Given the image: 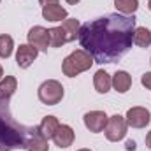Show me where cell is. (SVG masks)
<instances>
[{"label":"cell","instance_id":"obj_1","mask_svg":"<svg viewBox=\"0 0 151 151\" xmlns=\"http://www.w3.org/2000/svg\"><path fill=\"white\" fill-rule=\"evenodd\" d=\"M134 32V16L114 12L81 25L79 42L97 63H114L132 47Z\"/></svg>","mask_w":151,"mask_h":151},{"label":"cell","instance_id":"obj_2","mask_svg":"<svg viewBox=\"0 0 151 151\" xmlns=\"http://www.w3.org/2000/svg\"><path fill=\"white\" fill-rule=\"evenodd\" d=\"M35 127H25L14 121L9 113V102H0V146L5 150H27V142Z\"/></svg>","mask_w":151,"mask_h":151},{"label":"cell","instance_id":"obj_3","mask_svg":"<svg viewBox=\"0 0 151 151\" xmlns=\"http://www.w3.org/2000/svg\"><path fill=\"white\" fill-rule=\"evenodd\" d=\"M93 63H95V60H93V56H91L88 51H84V49H76V51H72V53L63 60L62 70H63V74L67 76V77H76V76H79L81 72L90 70Z\"/></svg>","mask_w":151,"mask_h":151},{"label":"cell","instance_id":"obj_4","mask_svg":"<svg viewBox=\"0 0 151 151\" xmlns=\"http://www.w3.org/2000/svg\"><path fill=\"white\" fill-rule=\"evenodd\" d=\"M63 86H62V83L60 81H56V79H47V81H44L40 86H39V100L42 102V104H46V106H56V104H60L62 102V99H63Z\"/></svg>","mask_w":151,"mask_h":151},{"label":"cell","instance_id":"obj_5","mask_svg":"<svg viewBox=\"0 0 151 151\" xmlns=\"http://www.w3.org/2000/svg\"><path fill=\"white\" fill-rule=\"evenodd\" d=\"M127 130H128V125H127V119L119 114H113L109 116L107 119V125L104 128V134H106V139L111 141V142H119L121 139H125L127 135Z\"/></svg>","mask_w":151,"mask_h":151},{"label":"cell","instance_id":"obj_6","mask_svg":"<svg viewBox=\"0 0 151 151\" xmlns=\"http://www.w3.org/2000/svg\"><path fill=\"white\" fill-rule=\"evenodd\" d=\"M127 125L132 127V128H144L148 127L151 121V113L146 107H141V106H135V107H130L127 111Z\"/></svg>","mask_w":151,"mask_h":151},{"label":"cell","instance_id":"obj_7","mask_svg":"<svg viewBox=\"0 0 151 151\" xmlns=\"http://www.w3.org/2000/svg\"><path fill=\"white\" fill-rule=\"evenodd\" d=\"M107 119L109 116L104 113V111H90L83 116V121H84V127L93 132V134H100L104 132L106 125H107Z\"/></svg>","mask_w":151,"mask_h":151},{"label":"cell","instance_id":"obj_8","mask_svg":"<svg viewBox=\"0 0 151 151\" xmlns=\"http://www.w3.org/2000/svg\"><path fill=\"white\" fill-rule=\"evenodd\" d=\"M28 44L37 51H47L49 47V32L44 27H32L28 32Z\"/></svg>","mask_w":151,"mask_h":151},{"label":"cell","instance_id":"obj_9","mask_svg":"<svg viewBox=\"0 0 151 151\" xmlns=\"http://www.w3.org/2000/svg\"><path fill=\"white\" fill-rule=\"evenodd\" d=\"M37 55H39V51L34 46L19 44V47L16 49V63H18V67L19 69H28L34 63V60L37 58Z\"/></svg>","mask_w":151,"mask_h":151},{"label":"cell","instance_id":"obj_10","mask_svg":"<svg viewBox=\"0 0 151 151\" xmlns=\"http://www.w3.org/2000/svg\"><path fill=\"white\" fill-rule=\"evenodd\" d=\"M74 139H76V134H74V128L70 125H60L58 130H56V134H55V137H53V141H55V144L58 148H69V146H72Z\"/></svg>","mask_w":151,"mask_h":151},{"label":"cell","instance_id":"obj_11","mask_svg":"<svg viewBox=\"0 0 151 151\" xmlns=\"http://www.w3.org/2000/svg\"><path fill=\"white\" fill-rule=\"evenodd\" d=\"M42 18L46 21L56 23V21H65L67 19V9H63L62 5H46L42 7Z\"/></svg>","mask_w":151,"mask_h":151},{"label":"cell","instance_id":"obj_12","mask_svg":"<svg viewBox=\"0 0 151 151\" xmlns=\"http://www.w3.org/2000/svg\"><path fill=\"white\" fill-rule=\"evenodd\" d=\"M58 127H60V121H58V118H56V116H44V118H42V121H40V125H39V132H40V134L49 141V139H53V137H55V134H56Z\"/></svg>","mask_w":151,"mask_h":151},{"label":"cell","instance_id":"obj_13","mask_svg":"<svg viewBox=\"0 0 151 151\" xmlns=\"http://www.w3.org/2000/svg\"><path fill=\"white\" fill-rule=\"evenodd\" d=\"M18 88V79L14 76H5L0 81V102H9Z\"/></svg>","mask_w":151,"mask_h":151},{"label":"cell","instance_id":"obj_14","mask_svg":"<svg viewBox=\"0 0 151 151\" xmlns=\"http://www.w3.org/2000/svg\"><path fill=\"white\" fill-rule=\"evenodd\" d=\"M47 150H49L47 139L39 132V127H35L28 142H27V151H47Z\"/></svg>","mask_w":151,"mask_h":151},{"label":"cell","instance_id":"obj_15","mask_svg":"<svg viewBox=\"0 0 151 151\" xmlns=\"http://www.w3.org/2000/svg\"><path fill=\"white\" fill-rule=\"evenodd\" d=\"M93 86H95V90L99 93H107L111 90V86H113V77L107 74L104 69H100L93 76Z\"/></svg>","mask_w":151,"mask_h":151},{"label":"cell","instance_id":"obj_16","mask_svg":"<svg viewBox=\"0 0 151 151\" xmlns=\"http://www.w3.org/2000/svg\"><path fill=\"white\" fill-rule=\"evenodd\" d=\"M132 86V76L127 70H118L113 76V88L118 93H127Z\"/></svg>","mask_w":151,"mask_h":151},{"label":"cell","instance_id":"obj_17","mask_svg":"<svg viewBox=\"0 0 151 151\" xmlns=\"http://www.w3.org/2000/svg\"><path fill=\"white\" fill-rule=\"evenodd\" d=\"M62 30L65 32V39H67V42H72L76 39L79 37V28H81V23H79V19H76V18H67L65 21H62Z\"/></svg>","mask_w":151,"mask_h":151},{"label":"cell","instance_id":"obj_18","mask_svg":"<svg viewBox=\"0 0 151 151\" xmlns=\"http://www.w3.org/2000/svg\"><path fill=\"white\" fill-rule=\"evenodd\" d=\"M134 44L139 47H150L151 46V30L146 27H135L134 32Z\"/></svg>","mask_w":151,"mask_h":151},{"label":"cell","instance_id":"obj_19","mask_svg":"<svg viewBox=\"0 0 151 151\" xmlns=\"http://www.w3.org/2000/svg\"><path fill=\"white\" fill-rule=\"evenodd\" d=\"M114 7L119 14L130 16L139 9V0H114Z\"/></svg>","mask_w":151,"mask_h":151},{"label":"cell","instance_id":"obj_20","mask_svg":"<svg viewBox=\"0 0 151 151\" xmlns=\"http://www.w3.org/2000/svg\"><path fill=\"white\" fill-rule=\"evenodd\" d=\"M49 32V46L51 47H62L67 39H65V32L62 30V27H53V28H47Z\"/></svg>","mask_w":151,"mask_h":151},{"label":"cell","instance_id":"obj_21","mask_svg":"<svg viewBox=\"0 0 151 151\" xmlns=\"http://www.w3.org/2000/svg\"><path fill=\"white\" fill-rule=\"evenodd\" d=\"M14 49V40L11 35L2 34L0 35V58H9Z\"/></svg>","mask_w":151,"mask_h":151},{"label":"cell","instance_id":"obj_22","mask_svg":"<svg viewBox=\"0 0 151 151\" xmlns=\"http://www.w3.org/2000/svg\"><path fill=\"white\" fill-rule=\"evenodd\" d=\"M141 83H142V86H144L146 90H151V72L142 74V77H141Z\"/></svg>","mask_w":151,"mask_h":151},{"label":"cell","instance_id":"obj_23","mask_svg":"<svg viewBox=\"0 0 151 151\" xmlns=\"http://www.w3.org/2000/svg\"><path fill=\"white\" fill-rule=\"evenodd\" d=\"M39 4H40L42 7H46V5H56L58 0H39Z\"/></svg>","mask_w":151,"mask_h":151},{"label":"cell","instance_id":"obj_24","mask_svg":"<svg viewBox=\"0 0 151 151\" xmlns=\"http://www.w3.org/2000/svg\"><path fill=\"white\" fill-rule=\"evenodd\" d=\"M146 146L151 150V130L148 132V135H146Z\"/></svg>","mask_w":151,"mask_h":151},{"label":"cell","instance_id":"obj_25","mask_svg":"<svg viewBox=\"0 0 151 151\" xmlns=\"http://www.w3.org/2000/svg\"><path fill=\"white\" fill-rule=\"evenodd\" d=\"M127 150H135V142H134V141H128V142H127Z\"/></svg>","mask_w":151,"mask_h":151},{"label":"cell","instance_id":"obj_26","mask_svg":"<svg viewBox=\"0 0 151 151\" xmlns=\"http://www.w3.org/2000/svg\"><path fill=\"white\" fill-rule=\"evenodd\" d=\"M67 4H70V5H76V4H79V0H65Z\"/></svg>","mask_w":151,"mask_h":151},{"label":"cell","instance_id":"obj_27","mask_svg":"<svg viewBox=\"0 0 151 151\" xmlns=\"http://www.w3.org/2000/svg\"><path fill=\"white\" fill-rule=\"evenodd\" d=\"M4 79V69H2V65H0V81Z\"/></svg>","mask_w":151,"mask_h":151},{"label":"cell","instance_id":"obj_28","mask_svg":"<svg viewBox=\"0 0 151 151\" xmlns=\"http://www.w3.org/2000/svg\"><path fill=\"white\" fill-rule=\"evenodd\" d=\"M77 151H91V150H88V148H83V150H77Z\"/></svg>","mask_w":151,"mask_h":151},{"label":"cell","instance_id":"obj_29","mask_svg":"<svg viewBox=\"0 0 151 151\" xmlns=\"http://www.w3.org/2000/svg\"><path fill=\"white\" fill-rule=\"evenodd\" d=\"M148 9H150V11H151V0H150V2H148Z\"/></svg>","mask_w":151,"mask_h":151},{"label":"cell","instance_id":"obj_30","mask_svg":"<svg viewBox=\"0 0 151 151\" xmlns=\"http://www.w3.org/2000/svg\"><path fill=\"white\" fill-rule=\"evenodd\" d=\"M0 151H7V150H5V148H4V146H0Z\"/></svg>","mask_w":151,"mask_h":151},{"label":"cell","instance_id":"obj_31","mask_svg":"<svg viewBox=\"0 0 151 151\" xmlns=\"http://www.w3.org/2000/svg\"><path fill=\"white\" fill-rule=\"evenodd\" d=\"M150 63H151V60H150Z\"/></svg>","mask_w":151,"mask_h":151},{"label":"cell","instance_id":"obj_32","mask_svg":"<svg viewBox=\"0 0 151 151\" xmlns=\"http://www.w3.org/2000/svg\"><path fill=\"white\" fill-rule=\"evenodd\" d=\"M0 2H2V0H0Z\"/></svg>","mask_w":151,"mask_h":151}]
</instances>
